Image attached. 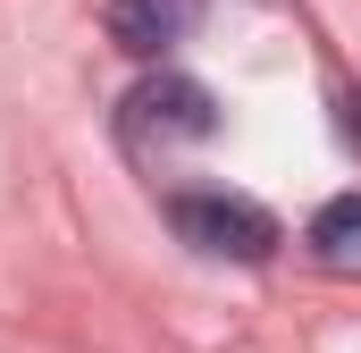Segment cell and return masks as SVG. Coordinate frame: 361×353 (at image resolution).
<instances>
[{
  "instance_id": "obj_2",
  "label": "cell",
  "mask_w": 361,
  "mask_h": 353,
  "mask_svg": "<svg viewBox=\"0 0 361 353\" xmlns=\"http://www.w3.org/2000/svg\"><path fill=\"white\" fill-rule=\"evenodd\" d=\"M219 135V101L193 76H152L126 92V143L135 152H169V143H210Z\"/></svg>"
},
{
  "instance_id": "obj_3",
  "label": "cell",
  "mask_w": 361,
  "mask_h": 353,
  "mask_svg": "<svg viewBox=\"0 0 361 353\" xmlns=\"http://www.w3.org/2000/svg\"><path fill=\"white\" fill-rule=\"evenodd\" d=\"M193 17H202V0H109V8H101L109 42H118L126 59H160V51H177L185 34H193Z\"/></svg>"
},
{
  "instance_id": "obj_1",
  "label": "cell",
  "mask_w": 361,
  "mask_h": 353,
  "mask_svg": "<svg viewBox=\"0 0 361 353\" xmlns=\"http://www.w3.org/2000/svg\"><path fill=\"white\" fill-rule=\"evenodd\" d=\"M169 227L193 253H219V261H269L277 244H286V227L261 202H244V193H177L169 202Z\"/></svg>"
},
{
  "instance_id": "obj_4",
  "label": "cell",
  "mask_w": 361,
  "mask_h": 353,
  "mask_svg": "<svg viewBox=\"0 0 361 353\" xmlns=\"http://www.w3.org/2000/svg\"><path fill=\"white\" fill-rule=\"evenodd\" d=\"M311 253H319V261H336V269L361 261V193H336V202L311 219Z\"/></svg>"
}]
</instances>
